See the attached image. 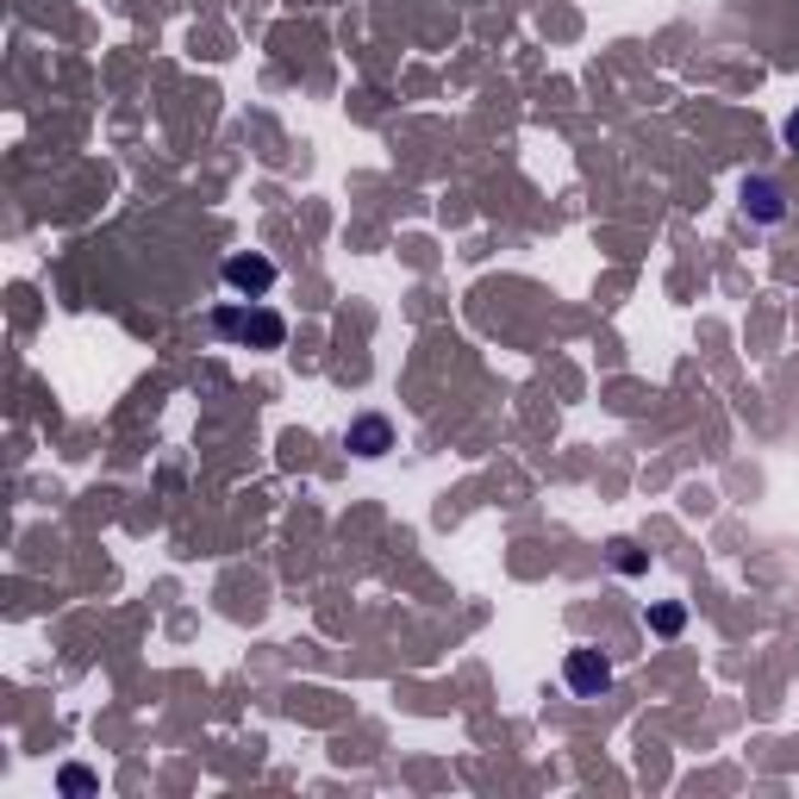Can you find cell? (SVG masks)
<instances>
[{"label":"cell","mask_w":799,"mask_h":799,"mask_svg":"<svg viewBox=\"0 0 799 799\" xmlns=\"http://www.w3.org/2000/svg\"><path fill=\"white\" fill-rule=\"evenodd\" d=\"M219 332L244 337V344H281V319L275 312H219Z\"/></svg>","instance_id":"1"},{"label":"cell","mask_w":799,"mask_h":799,"mask_svg":"<svg viewBox=\"0 0 799 799\" xmlns=\"http://www.w3.org/2000/svg\"><path fill=\"white\" fill-rule=\"evenodd\" d=\"M225 281H232L237 293H269L275 263H263V256H232V263H225Z\"/></svg>","instance_id":"2"},{"label":"cell","mask_w":799,"mask_h":799,"mask_svg":"<svg viewBox=\"0 0 799 799\" xmlns=\"http://www.w3.org/2000/svg\"><path fill=\"white\" fill-rule=\"evenodd\" d=\"M606 681H612V668H606L600 650H575V656H568V687H575V693H600Z\"/></svg>","instance_id":"3"},{"label":"cell","mask_w":799,"mask_h":799,"mask_svg":"<svg viewBox=\"0 0 799 799\" xmlns=\"http://www.w3.org/2000/svg\"><path fill=\"white\" fill-rule=\"evenodd\" d=\"M743 207L756 219H780V188L775 181H743Z\"/></svg>","instance_id":"4"},{"label":"cell","mask_w":799,"mask_h":799,"mask_svg":"<svg viewBox=\"0 0 799 799\" xmlns=\"http://www.w3.org/2000/svg\"><path fill=\"white\" fill-rule=\"evenodd\" d=\"M351 444L363 450V456H381V450H388V419H356Z\"/></svg>","instance_id":"5"},{"label":"cell","mask_w":799,"mask_h":799,"mask_svg":"<svg viewBox=\"0 0 799 799\" xmlns=\"http://www.w3.org/2000/svg\"><path fill=\"white\" fill-rule=\"evenodd\" d=\"M95 780H88V768H63V794H88Z\"/></svg>","instance_id":"6"},{"label":"cell","mask_w":799,"mask_h":799,"mask_svg":"<svg viewBox=\"0 0 799 799\" xmlns=\"http://www.w3.org/2000/svg\"><path fill=\"white\" fill-rule=\"evenodd\" d=\"M787 137H794V144H799V119H794V125H787Z\"/></svg>","instance_id":"7"}]
</instances>
